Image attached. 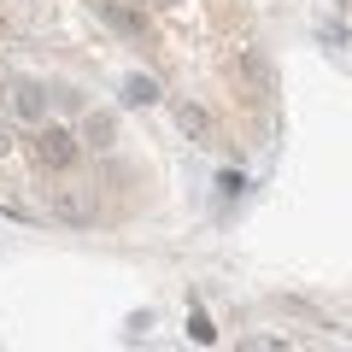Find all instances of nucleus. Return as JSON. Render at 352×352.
<instances>
[{
  "label": "nucleus",
  "mask_w": 352,
  "mask_h": 352,
  "mask_svg": "<svg viewBox=\"0 0 352 352\" xmlns=\"http://www.w3.org/2000/svg\"><path fill=\"white\" fill-rule=\"evenodd\" d=\"M124 100L129 106H153V100H159V82H153V76H129V82H124Z\"/></svg>",
  "instance_id": "7"
},
{
  "label": "nucleus",
  "mask_w": 352,
  "mask_h": 352,
  "mask_svg": "<svg viewBox=\"0 0 352 352\" xmlns=\"http://www.w3.org/2000/svg\"><path fill=\"white\" fill-rule=\"evenodd\" d=\"M82 147L112 153V147H118V118H112V112H88V118H82Z\"/></svg>",
  "instance_id": "4"
},
{
  "label": "nucleus",
  "mask_w": 352,
  "mask_h": 352,
  "mask_svg": "<svg viewBox=\"0 0 352 352\" xmlns=\"http://www.w3.org/2000/svg\"><path fill=\"white\" fill-rule=\"evenodd\" d=\"M176 129H182L188 141H212V112L194 106V100H182V106H176Z\"/></svg>",
  "instance_id": "5"
},
{
  "label": "nucleus",
  "mask_w": 352,
  "mask_h": 352,
  "mask_svg": "<svg viewBox=\"0 0 352 352\" xmlns=\"http://www.w3.org/2000/svg\"><path fill=\"white\" fill-rule=\"evenodd\" d=\"M153 6H176V0H153Z\"/></svg>",
  "instance_id": "10"
},
{
  "label": "nucleus",
  "mask_w": 352,
  "mask_h": 352,
  "mask_svg": "<svg viewBox=\"0 0 352 352\" xmlns=\"http://www.w3.org/2000/svg\"><path fill=\"white\" fill-rule=\"evenodd\" d=\"M188 335L200 340V346H212V340H217V329H212V317H206V311H188Z\"/></svg>",
  "instance_id": "8"
},
{
  "label": "nucleus",
  "mask_w": 352,
  "mask_h": 352,
  "mask_svg": "<svg viewBox=\"0 0 352 352\" xmlns=\"http://www.w3.org/2000/svg\"><path fill=\"white\" fill-rule=\"evenodd\" d=\"M47 212L59 217V223H76V229L94 223V200H88L82 188H53V194H47Z\"/></svg>",
  "instance_id": "2"
},
{
  "label": "nucleus",
  "mask_w": 352,
  "mask_h": 352,
  "mask_svg": "<svg viewBox=\"0 0 352 352\" xmlns=\"http://www.w3.org/2000/svg\"><path fill=\"white\" fill-rule=\"evenodd\" d=\"M76 153H82V141H76L71 129L41 124V135H36V159L47 164V170H71V164H76Z\"/></svg>",
  "instance_id": "1"
},
{
  "label": "nucleus",
  "mask_w": 352,
  "mask_h": 352,
  "mask_svg": "<svg viewBox=\"0 0 352 352\" xmlns=\"http://www.w3.org/2000/svg\"><path fill=\"white\" fill-rule=\"evenodd\" d=\"M12 112L24 118V124H41V118H47V88L41 82H12Z\"/></svg>",
  "instance_id": "3"
},
{
  "label": "nucleus",
  "mask_w": 352,
  "mask_h": 352,
  "mask_svg": "<svg viewBox=\"0 0 352 352\" xmlns=\"http://www.w3.org/2000/svg\"><path fill=\"white\" fill-rule=\"evenodd\" d=\"M94 6H100V18L112 30H124V36H141V12L135 6H124V0H94Z\"/></svg>",
  "instance_id": "6"
},
{
  "label": "nucleus",
  "mask_w": 352,
  "mask_h": 352,
  "mask_svg": "<svg viewBox=\"0 0 352 352\" xmlns=\"http://www.w3.org/2000/svg\"><path fill=\"white\" fill-rule=\"evenodd\" d=\"M6 147H12V129H6V124H0V153H6Z\"/></svg>",
  "instance_id": "9"
}]
</instances>
